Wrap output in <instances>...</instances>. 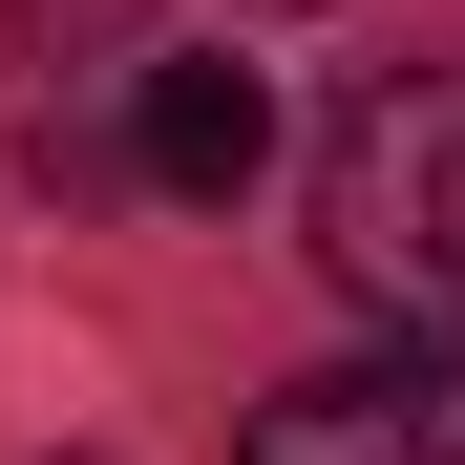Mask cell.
I'll return each mask as SVG.
<instances>
[{
    "label": "cell",
    "instance_id": "6da1fadb",
    "mask_svg": "<svg viewBox=\"0 0 465 465\" xmlns=\"http://www.w3.org/2000/svg\"><path fill=\"white\" fill-rule=\"evenodd\" d=\"M318 275L402 339H465V64H381L318 127Z\"/></svg>",
    "mask_w": 465,
    "mask_h": 465
},
{
    "label": "cell",
    "instance_id": "3957f363",
    "mask_svg": "<svg viewBox=\"0 0 465 465\" xmlns=\"http://www.w3.org/2000/svg\"><path fill=\"white\" fill-rule=\"evenodd\" d=\"M127 170L170 191V212H232L275 170V106H254V64H148L127 85Z\"/></svg>",
    "mask_w": 465,
    "mask_h": 465
},
{
    "label": "cell",
    "instance_id": "7a4b0ae2",
    "mask_svg": "<svg viewBox=\"0 0 465 465\" xmlns=\"http://www.w3.org/2000/svg\"><path fill=\"white\" fill-rule=\"evenodd\" d=\"M232 465H465V339H402V360H339V381H275Z\"/></svg>",
    "mask_w": 465,
    "mask_h": 465
},
{
    "label": "cell",
    "instance_id": "5b68a950",
    "mask_svg": "<svg viewBox=\"0 0 465 465\" xmlns=\"http://www.w3.org/2000/svg\"><path fill=\"white\" fill-rule=\"evenodd\" d=\"M254 22H296V0H254Z\"/></svg>",
    "mask_w": 465,
    "mask_h": 465
},
{
    "label": "cell",
    "instance_id": "277c9868",
    "mask_svg": "<svg viewBox=\"0 0 465 465\" xmlns=\"http://www.w3.org/2000/svg\"><path fill=\"white\" fill-rule=\"evenodd\" d=\"M22 43L43 64H106V43H148V0H22Z\"/></svg>",
    "mask_w": 465,
    "mask_h": 465
}]
</instances>
